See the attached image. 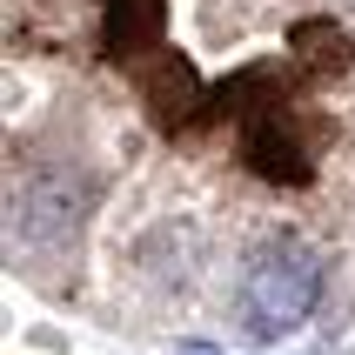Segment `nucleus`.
I'll return each instance as SVG.
<instances>
[{
	"label": "nucleus",
	"mask_w": 355,
	"mask_h": 355,
	"mask_svg": "<svg viewBox=\"0 0 355 355\" xmlns=\"http://www.w3.org/2000/svg\"><path fill=\"white\" fill-rule=\"evenodd\" d=\"M322 302V255L295 235L261 241L241 268V329L255 342H282L315 315Z\"/></svg>",
	"instance_id": "nucleus-1"
}]
</instances>
